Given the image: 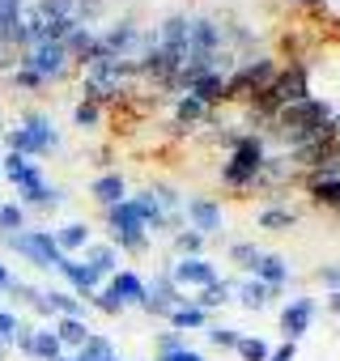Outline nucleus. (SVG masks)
I'll return each mask as SVG.
<instances>
[{
    "label": "nucleus",
    "instance_id": "1",
    "mask_svg": "<svg viewBox=\"0 0 340 361\" xmlns=\"http://www.w3.org/2000/svg\"><path fill=\"white\" fill-rule=\"evenodd\" d=\"M264 161H268V140H264L260 132H238L234 149H230L226 161H221V183H226L230 192H255Z\"/></svg>",
    "mask_w": 340,
    "mask_h": 361
},
{
    "label": "nucleus",
    "instance_id": "2",
    "mask_svg": "<svg viewBox=\"0 0 340 361\" xmlns=\"http://www.w3.org/2000/svg\"><path fill=\"white\" fill-rule=\"evenodd\" d=\"M102 213H107V221H111V247H115V251L145 255V251L153 247V238H149V230H145V217H140V209H136L132 196L119 200V204H111V209H102Z\"/></svg>",
    "mask_w": 340,
    "mask_h": 361
},
{
    "label": "nucleus",
    "instance_id": "3",
    "mask_svg": "<svg viewBox=\"0 0 340 361\" xmlns=\"http://www.w3.org/2000/svg\"><path fill=\"white\" fill-rule=\"evenodd\" d=\"M277 60L272 56H251V60H238V68L226 77V102H251L255 94H264L277 77Z\"/></svg>",
    "mask_w": 340,
    "mask_h": 361
},
{
    "label": "nucleus",
    "instance_id": "4",
    "mask_svg": "<svg viewBox=\"0 0 340 361\" xmlns=\"http://www.w3.org/2000/svg\"><path fill=\"white\" fill-rule=\"evenodd\" d=\"M166 268H170V276H175V285H179L183 293H200V289H209L213 281H221V272H217V264H213L209 255H192V259H170Z\"/></svg>",
    "mask_w": 340,
    "mask_h": 361
},
{
    "label": "nucleus",
    "instance_id": "5",
    "mask_svg": "<svg viewBox=\"0 0 340 361\" xmlns=\"http://www.w3.org/2000/svg\"><path fill=\"white\" fill-rule=\"evenodd\" d=\"M315 310H319V302L310 298V293H298V298H289L285 306H281V336L289 340V344H298L306 331H310V323H315Z\"/></svg>",
    "mask_w": 340,
    "mask_h": 361
},
{
    "label": "nucleus",
    "instance_id": "6",
    "mask_svg": "<svg viewBox=\"0 0 340 361\" xmlns=\"http://www.w3.org/2000/svg\"><path fill=\"white\" fill-rule=\"evenodd\" d=\"M183 217H188V226H192L196 234H205V238H213V234L226 230V209H221L213 196H188Z\"/></svg>",
    "mask_w": 340,
    "mask_h": 361
},
{
    "label": "nucleus",
    "instance_id": "7",
    "mask_svg": "<svg viewBox=\"0 0 340 361\" xmlns=\"http://www.w3.org/2000/svg\"><path fill=\"white\" fill-rule=\"evenodd\" d=\"M306 196L315 209L340 213V174H323V170H306Z\"/></svg>",
    "mask_w": 340,
    "mask_h": 361
},
{
    "label": "nucleus",
    "instance_id": "8",
    "mask_svg": "<svg viewBox=\"0 0 340 361\" xmlns=\"http://www.w3.org/2000/svg\"><path fill=\"white\" fill-rule=\"evenodd\" d=\"M289 272H293V268H289V259H285V255H277V251H260V264H255V272H251V276L281 293V289L289 285Z\"/></svg>",
    "mask_w": 340,
    "mask_h": 361
},
{
    "label": "nucleus",
    "instance_id": "9",
    "mask_svg": "<svg viewBox=\"0 0 340 361\" xmlns=\"http://www.w3.org/2000/svg\"><path fill=\"white\" fill-rule=\"evenodd\" d=\"M183 94H192L196 102H205L209 111H217V106L226 102V77H221V73H205V77L188 81V90H183Z\"/></svg>",
    "mask_w": 340,
    "mask_h": 361
},
{
    "label": "nucleus",
    "instance_id": "10",
    "mask_svg": "<svg viewBox=\"0 0 340 361\" xmlns=\"http://www.w3.org/2000/svg\"><path fill=\"white\" fill-rule=\"evenodd\" d=\"M111 293H115V298L123 302V310H128V306H140V302L149 298L145 281H140V276H136L132 268H119V272L111 276Z\"/></svg>",
    "mask_w": 340,
    "mask_h": 361
},
{
    "label": "nucleus",
    "instance_id": "11",
    "mask_svg": "<svg viewBox=\"0 0 340 361\" xmlns=\"http://www.w3.org/2000/svg\"><path fill=\"white\" fill-rule=\"evenodd\" d=\"M272 298H277V289H268V285H264V281H255V276L234 281V302H238L243 310H264Z\"/></svg>",
    "mask_w": 340,
    "mask_h": 361
},
{
    "label": "nucleus",
    "instance_id": "12",
    "mask_svg": "<svg viewBox=\"0 0 340 361\" xmlns=\"http://www.w3.org/2000/svg\"><path fill=\"white\" fill-rule=\"evenodd\" d=\"M64 60H68L64 43H43V47L26 60V68H35L39 77H56V73H64Z\"/></svg>",
    "mask_w": 340,
    "mask_h": 361
},
{
    "label": "nucleus",
    "instance_id": "13",
    "mask_svg": "<svg viewBox=\"0 0 340 361\" xmlns=\"http://www.w3.org/2000/svg\"><path fill=\"white\" fill-rule=\"evenodd\" d=\"M217 111H209L205 102H196L192 94H179L175 98V128H200V123H209Z\"/></svg>",
    "mask_w": 340,
    "mask_h": 361
},
{
    "label": "nucleus",
    "instance_id": "14",
    "mask_svg": "<svg viewBox=\"0 0 340 361\" xmlns=\"http://www.w3.org/2000/svg\"><path fill=\"white\" fill-rule=\"evenodd\" d=\"M166 323L175 327V331H205L213 319H209V310H200L196 302H183V306H175V310L166 314Z\"/></svg>",
    "mask_w": 340,
    "mask_h": 361
},
{
    "label": "nucleus",
    "instance_id": "15",
    "mask_svg": "<svg viewBox=\"0 0 340 361\" xmlns=\"http://www.w3.org/2000/svg\"><path fill=\"white\" fill-rule=\"evenodd\" d=\"M85 264H90L98 276L111 281V276L119 272V251H115L111 243H90V247H85Z\"/></svg>",
    "mask_w": 340,
    "mask_h": 361
},
{
    "label": "nucleus",
    "instance_id": "16",
    "mask_svg": "<svg viewBox=\"0 0 340 361\" xmlns=\"http://www.w3.org/2000/svg\"><path fill=\"white\" fill-rule=\"evenodd\" d=\"M255 221H260V230H277V234H285V230H293V226H298V209L264 204V209L255 213Z\"/></svg>",
    "mask_w": 340,
    "mask_h": 361
},
{
    "label": "nucleus",
    "instance_id": "17",
    "mask_svg": "<svg viewBox=\"0 0 340 361\" xmlns=\"http://www.w3.org/2000/svg\"><path fill=\"white\" fill-rule=\"evenodd\" d=\"M192 302H196L200 310H209V314H213L217 306H230V302H234V281H226V276H221V281H213L209 289L192 293Z\"/></svg>",
    "mask_w": 340,
    "mask_h": 361
},
{
    "label": "nucleus",
    "instance_id": "18",
    "mask_svg": "<svg viewBox=\"0 0 340 361\" xmlns=\"http://www.w3.org/2000/svg\"><path fill=\"white\" fill-rule=\"evenodd\" d=\"M90 192H94V200H98L102 209H111V204L128 200V183H123V174H102V178H98V183H94Z\"/></svg>",
    "mask_w": 340,
    "mask_h": 361
},
{
    "label": "nucleus",
    "instance_id": "19",
    "mask_svg": "<svg viewBox=\"0 0 340 361\" xmlns=\"http://www.w3.org/2000/svg\"><path fill=\"white\" fill-rule=\"evenodd\" d=\"M205 243H209V238H205V234H196L192 226H188V230H179L175 238H170V247H175V255H179V259H192V255H205Z\"/></svg>",
    "mask_w": 340,
    "mask_h": 361
},
{
    "label": "nucleus",
    "instance_id": "20",
    "mask_svg": "<svg viewBox=\"0 0 340 361\" xmlns=\"http://www.w3.org/2000/svg\"><path fill=\"white\" fill-rule=\"evenodd\" d=\"M77 361H119V353H115V344H111L107 336H90V340L81 344Z\"/></svg>",
    "mask_w": 340,
    "mask_h": 361
},
{
    "label": "nucleus",
    "instance_id": "21",
    "mask_svg": "<svg viewBox=\"0 0 340 361\" xmlns=\"http://www.w3.org/2000/svg\"><path fill=\"white\" fill-rule=\"evenodd\" d=\"M234 353H238V361H268L272 357V344L264 336H243Z\"/></svg>",
    "mask_w": 340,
    "mask_h": 361
},
{
    "label": "nucleus",
    "instance_id": "22",
    "mask_svg": "<svg viewBox=\"0 0 340 361\" xmlns=\"http://www.w3.org/2000/svg\"><path fill=\"white\" fill-rule=\"evenodd\" d=\"M188 348V340H183V331H175V327H170V331H157L153 336V361H162V357H170V353H183Z\"/></svg>",
    "mask_w": 340,
    "mask_h": 361
},
{
    "label": "nucleus",
    "instance_id": "23",
    "mask_svg": "<svg viewBox=\"0 0 340 361\" xmlns=\"http://www.w3.org/2000/svg\"><path fill=\"white\" fill-rule=\"evenodd\" d=\"M56 336H60V344H73V348H81V344L90 340V327H85L81 319H60V323H56Z\"/></svg>",
    "mask_w": 340,
    "mask_h": 361
},
{
    "label": "nucleus",
    "instance_id": "24",
    "mask_svg": "<svg viewBox=\"0 0 340 361\" xmlns=\"http://www.w3.org/2000/svg\"><path fill=\"white\" fill-rule=\"evenodd\" d=\"M56 247H64V251H77V247H90V226H81V221H73V226H64V230L56 234Z\"/></svg>",
    "mask_w": 340,
    "mask_h": 361
},
{
    "label": "nucleus",
    "instance_id": "25",
    "mask_svg": "<svg viewBox=\"0 0 340 361\" xmlns=\"http://www.w3.org/2000/svg\"><path fill=\"white\" fill-rule=\"evenodd\" d=\"M230 264H238V268L251 276L255 264H260V247H255V243H230Z\"/></svg>",
    "mask_w": 340,
    "mask_h": 361
},
{
    "label": "nucleus",
    "instance_id": "26",
    "mask_svg": "<svg viewBox=\"0 0 340 361\" xmlns=\"http://www.w3.org/2000/svg\"><path fill=\"white\" fill-rule=\"evenodd\" d=\"M205 336H209V344H217V348H238V340H243V331H238V327H226V323H209Z\"/></svg>",
    "mask_w": 340,
    "mask_h": 361
},
{
    "label": "nucleus",
    "instance_id": "27",
    "mask_svg": "<svg viewBox=\"0 0 340 361\" xmlns=\"http://www.w3.org/2000/svg\"><path fill=\"white\" fill-rule=\"evenodd\" d=\"M90 302H94V306H98L102 314H123V302H119V298L111 293V285H102V289H94V293H90Z\"/></svg>",
    "mask_w": 340,
    "mask_h": 361
},
{
    "label": "nucleus",
    "instance_id": "28",
    "mask_svg": "<svg viewBox=\"0 0 340 361\" xmlns=\"http://www.w3.org/2000/svg\"><path fill=\"white\" fill-rule=\"evenodd\" d=\"M35 353L56 361V357H60V336H56V331H39V336H35Z\"/></svg>",
    "mask_w": 340,
    "mask_h": 361
},
{
    "label": "nucleus",
    "instance_id": "29",
    "mask_svg": "<svg viewBox=\"0 0 340 361\" xmlns=\"http://www.w3.org/2000/svg\"><path fill=\"white\" fill-rule=\"evenodd\" d=\"M56 302H51V310H60L64 319H81V302L73 298V293H51Z\"/></svg>",
    "mask_w": 340,
    "mask_h": 361
},
{
    "label": "nucleus",
    "instance_id": "30",
    "mask_svg": "<svg viewBox=\"0 0 340 361\" xmlns=\"http://www.w3.org/2000/svg\"><path fill=\"white\" fill-rule=\"evenodd\" d=\"M98 119H102V111H98L94 102H81V106H77V128L90 132V128H98Z\"/></svg>",
    "mask_w": 340,
    "mask_h": 361
},
{
    "label": "nucleus",
    "instance_id": "31",
    "mask_svg": "<svg viewBox=\"0 0 340 361\" xmlns=\"http://www.w3.org/2000/svg\"><path fill=\"white\" fill-rule=\"evenodd\" d=\"M315 276H319V285H327V293H336V289H340V264H323Z\"/></svg>",
    "mask_w": 340,
    "mask_h": 361
},
{
    "label": "nucleus",
    "instance_id": "32",
    "mask_svg": "<svg viewBox=\"0 0 340 361\" xmlns=\"http://www.w3.org/2000/svg\"><path fill=\"white\" fill-rule=\"evenodd\" d=\"M43 9L51 18H73V0H43Z\"/></svg>",
    "mask_w": 340,
    "mask_h": 361
},
{
    "label": "nucleus",
    "instance_id": "33",
    "mask_svg": "<svg viewBox=\"0 0 340 361\" xmlns=\"http://www.w3.org/2000/svg\"><path fill=\"white\" fill-rule=\"evenodd\" d=\"M268 361H298V344H289V340H285V344H277Z\"/></svg>",
    "mask_w": 340,
    "mask_h": 361
},
{
    "label": "nucleus",
    "instance_id": "34",
    "mask_svg": "<svg viewBox=\"0 0 340 361\" xmlns=\"http://www.w3.org/2000/svg\"><path fill=\"white\" fill-rule=\"evenodd\" d=\"M162 361H209V357H205L200 348H192V344H188L183 353H170V357H162Z\"/></svg>",
    "mask_w": 340,
    "mask_h": 361
},
{
    "label": "nucleus",
    "instance_id": "35",
    "mask_svg": "<svg viewBox=\"0 0 340 361\" xmlns=\"http://www.w3.org/2000/svg\"><path fill=\"white\" fill-rule=\"evenodd\" d=\"M94 13H102V0H81V18H94Z\"/></svg>",
    "mask_w": 340,
    "mask_h": 361
},
{
    "label": "nucleus",
    "instance_id": "36",
    "mask_svg": "<svg viewBox=\"0 0 340 361\" xmlns=\"http://www.w3.org/2000/svg\"><path fill=\"white\" fill-rule=\"evenodd\" d=\"M18 221H22L18 209H0V226H18Z\"/></svg>",
    "mask_w": 340,
    "mask_h": 361
},
{
    "label": "nucleus",
    "instance_id": "37",
    "mask_svg": "<svg viewBox=\"0 0 340 361\" xmlns=\"http://www.w3.org/2000/svg\"><path fill=\"white\" fill-rule=\"evenodd\" d=\"M327 314H332V319H340V289H336V293H327Z\"/></svg>",
    "mask_w": 340,
    "mask_h": 361
},
{
    "label": "nucleus",
    "instance_id": "38",
    "mask_svg": "<svg viewBox=\"0 0 340 361\" xmlns=\"http://www.w3.org/2000/svg\"><path fill=\"white\" fill-rule=\"evenodd\" d=\"M56 361H77V357H56Z\"/></svg>",
    "mask_w": 340,
    "mask_h": 361
},
{
    "label": "nucleus",
    "instance_id": "39",
    "mask_svg": "<svg viewBox=\"0 0 340 361\" xmlns=\"http://www.w3.org/2000/svg\"><path fill=\"white\" fill-rule=\"evenodd\" d=\"M0 285H5V272H0Z\"/></svg>",
    "mask_w": 340,
    "mask_h": 361
},
{
    "label": "nucleus",
    "instance_id": "40",
    "mask_svg": "<svg viewBox=\"0 0 340 361\" xmlns=\"http://www.w3.org/2000/svg\"><path fill=\"white\" fill-rule=\"evenodd\" d=\"M298 5H306V0H298Z\"/></svg>",
    "mask_w": 340,
    "mask_h": 361
}]
</instances>
